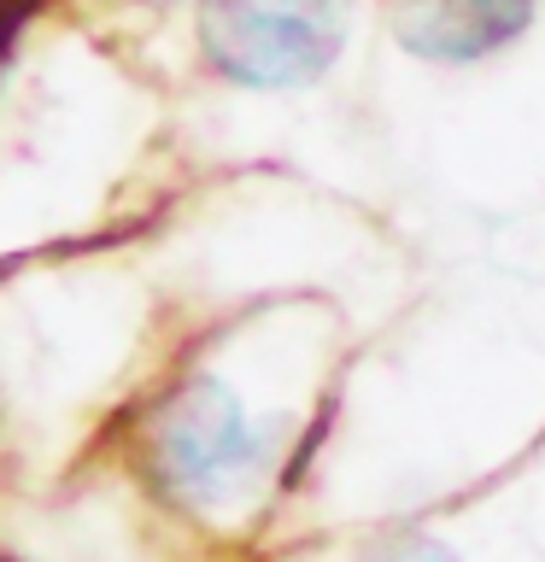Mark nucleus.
Returning <instances> with one entry per match:
<instances>
[{"mask_svg":"<svg viewBox=\"0 0 545 562\" xmlns=\"http://www.w3.org/2000/svg\"><path fill=\"white\" fill-rule=\"evenodd\" d=\"M352 0H205L200 42L211 65L253 88H293L334 65Z\"/></svg>","mask_w":545,"mask_h":562,"instance_id":"1","label":"nucleus"},{"mask_svg":"<svg viewBox=\"0 0 545 562\" xmlns=\"http://www.w3.org/2000/svg\"><path fill=\"white\" fill-rule=\"evenodd\" d=\"M258 434L235 393H223L218 381L182 386L165 416L153 428V469L182 504H223L253 481L258 469Z\"/></svg>","mask_w":545,"mask_h":562,"instance_id":"2","label":"nucleus"},{"mask_svg":"<svg viewBox=\"0 0 545 562\" xmlns=\"http://www.w3.org/2000/svg\"><path fill=\"white\" fill-rule=\"evenodd\" d=\"M534 0H399L393 30L422 59H481L527 30Z\"/></svg>","mask_w":545,"mask_h":562,"instance_id":"3","label":"nucleus"},{"mask_svg":"<svg viewBox=\"0 0 545 562\" xmlns=\"http://www.w3.org/2000/svg\"><path fill=\"white\" fill-rule=\"evenodd\" d=\"M376 562H452V557L440 551V544H422L416 539V544H399V551H381Z\"/></svg>","mask_w":545,"mask_h":562,"instance_id":"4","label":"nucleus"}]
</instances>
